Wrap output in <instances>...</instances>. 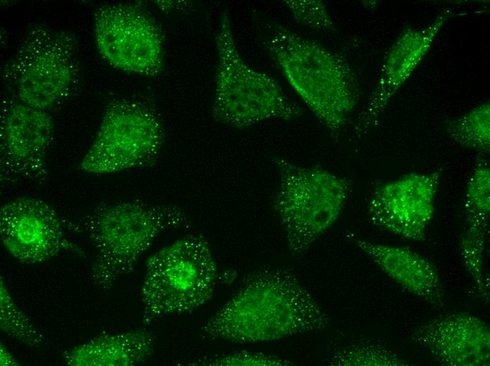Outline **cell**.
<instances>
[{"label": "cell", "instance_id": "5bb4252c", "mask_svg": "<svg viewBox=\"0 0 490 366\" xmlns=\"http://www.w3.org/2000/svg\"><path fill=\"white\" fill-rule=\"evenodd\" d=\"M449 15L446 11L426 29L408 30L395 42L384 60L377 85L355 121L358 137L377 125L391 98L422 60Z\"/></svg>", "mask_w": 490, "mask_h": 366}, {"label": "cell", "instance_id": "8992f818", "mask_svg": "<svg viewBox=\"0 0 490 366\" xmlns=\"http://www.w3.org/2000/svg\"><path fill=\"white\" fill-rule=\"evenodd\" d=\"M217 265L201 234H189L152 254L142 287V322L189 313L213 296Z\"/></svg>", "mask_w": 490, "mask_h": 366}, {"label": "cell", "instance_id": "4fadbf2b", "mask_svg": "<svg viewBox=\"0 0 490 366\" xmlns=\"http://www.w3.org/2000/svg\"><path fill=\"white\" fill-rule=\"evenodd\" d=\"M412 340L446 366H489V327L467 313L437 316L417 327Z\"/></svg>", "mask_w": 490, "mask_h": 366}, {"label": "cell", "instance_id": "7c38bea8", "mask_svg": "<svg viewBox=\"0 0 490 366\" xmlns=\"http://www.w3.org/2000/svg\"><path fill=\"white\" fill-rule=\"evenodd\" d=\"M0 238L6 251L25 264L44 263L73 248L56 210L34 197H18L1 206Z\"/></svg>", "mask_w": 490, "mask_h": 366}, {"label": "cell", "instance_id": "e0dca14e", "mask_svg": "<svg viewBox=\"0 0 490 366\" xmlns=\"http://www.w3.org/2000/svg\"><path fill=\"white\" fill-rule=\"evenodd\" d=\"M463 206L466 225L487 229L490 214V168L486 159L479 158L470 174Z\"/></svg>", "mask_w": 490, "mask_h": 366}, {"label": "cell", "instance_id": "9c48e42d", "mask_svg": "<svg viewBox=\"0 0 490 366\" xmlns=\"http://www.w3.org/2000/svg\"><path fill=\"white\" fill-rule=\"evenodd\" d=\"M93 32L101 57L123 72L154 77L164 70V35L140 2L101 5L94 14Z\"/></svg>", "mask_w": 490, "mask_h": 366}, {"label": "cell", "instance_id": "5b68a950", "mask_svg": "<svg viewBox=\"0 0 490 366\" xmlns=\"http://www.w3.org/2000/svg\"><path fill=\"white\" fill-rule=\"evenodd\" d=\"M215 47L218 65L211 108L214 120L242 130L266 120H289L303 114L277 81L243 60L227 9L220 16Z\"/></svg>", "mask_w": 490, "mask_h": 366}, {"label": "cell", "instance_id": "6da1fadb", "mask_svg": "<svg viewBox=\"0 0 490 366\" xmlns=\"http://www.w3.org/2000/svg\"><path fill=\"white\" fill-rule=\"evenodd\" d=\"M325 310L290 270L263 266L201 328L203 339L272 341L327 327Z\"/></svg>", "mask_w": 490, "mask_h": 366}, {"label": "cell", "instance_id": "ba28073f", "mask_svg": "<svg viewBox=\"0 0 490 366\" xmlns=\"http://www.w3.org/2000/svg\"><path fill=\"white\" fill-rule=\"evenodd\" d=\"M164 141L162 119L153 103L139 97L114 98L106 104L77 168L94 175L146 168L156 162Z\"/></svg>", "mask_w": 490, "mask_h": 366}, {"label": "cell", "instance_id": "d6986e66", "mask_svg": "<svg viewBox=\"0 0 490 366\" xmlns=\"http://www.w3.org/2000/svg\"><path fill=\"white\" fill-rule=\"evenodd\" d=\"M334 366H408L396 353L370 342L349 343L334 350L329 360Z\"/></svg>", "mask_w": 490, "mask_h": 366}, {"label": "cell", "instance_id": "ffe728a7", "mask_svg": "<svg viewBox=\"0 0 490 366\" xmlns=\"http://www.w3.org/2000/svg\"><path fill=\"white\" fill-rule=\"evenodd\" d=\"M0 328L8 336L29 347H39L44 335L30 319L17 306L1 277Z\"/></svg>", "mask_w": 490, "mask_h": 366}, {"label": "cell", "instance_id": "ac0fdd59", "mask_svg": "<svg viewBox=\"0 0 490 366\" xmlns=\"http://www.w3.org/2000/svg\"><path fill=\"white\" fill-rule=\"evenodd\" d=\"M490 111L489 103L480 105L451 121L448 135L460 145L486 154L490 146Z\"/></svg>", "mask_w": 490, "mask_h": 366}, {"label": "cell", "instance_id": "3957f363", "mask_svg": "<svg viewBox=\"0 0 490 366\" xmlns=\"http://www.w3.org/2000/svg\"><path fill=\"white\" fill-rule=\"evenodd\" d=\"M189 222L178 206L130 200L104 204L85 215L81 226L95 256L92 277L104 290L134 271L141 256L168 229Z\"/></svg>", "mask_w": 490, "mask_h": 366}, {"label": "cell", "instance_id": "8fae6325", "mask_svg": "<svg viewBox=\"0 0 490 366\" xmlns=\"http://www.w3.org/2000/svg\"><path fill=\"white\" fill-rule=\"evenodd\" d=\"M441 172H412L375 188L368 205L372 223L385 232L421 241L434 216Z\"/></svg>", "mask_w": 490, "mask_h": 366}, {"label": "cell", "instance_id": "30bf717a", "mask_svg": "<svg viewBox=\"0 0 490 366\" xmlns=\"http://www.w3.org/2000/svg\"><path fill=\"white\" fill-rule=\"evenodd\" d=\"M54 137V122L48 112L4 98L0 114V179L1 184L48 177L46 155Z\"/></svg>", "mask_w": 490, "mask_h": 366}, {"label": "cell", "instance_id": "7402d4cb", "mask_svg": "<svg viewBox=\"0 0 490 366\" xmlns=\"http://www.w3.org/2000/svg\"><path fill=\"white\" fill-rule=\"evenodd\" d=\"M190 366H279L291 362L276 355L251 351H235L199 358L187 362Z\"/></svg>", "mask_w": 490, "mask_h": 366}, {"label": "cell", "instance_id": "44dd1931", "mask_svg": "<svg viewBox=\"0 0 490 366\" xmlns=\"http://www.w3.org/2000/svg\"><path fill=\"white\" fill-rule=\"evenodd\" d=\"M486 230L466 226L460 241V251L465 266L477 284L478 291L489 301V286L484 272Z\"/></svg>", "mask_w": 490, "mask_h": 366}, {"label": "cell", "instance_id": "7a4b0ae2", "mask_svg": "<svg viewBox=\"0 0 490 366\" xmlns=\"http://www.w3.org/2000/svg\"><path fill=\"white\" fill-rule=\"evenodd\" d=\"M263 44L290 87L337 138L360 98L358 81L348 63L277 23L270 25Z\"/></svg>", "mask_w": 490, "mask_h": 366}, {"label": "cell", "instance_id": "277c9868", "mask_svg": "<svg viewBox=\"0 0 490 366\" xmlns=\"http://www.w3.org/2000/svg\"><path fill=\"white\" fill-rule=\"evenodd\" d=\"M1 75L8 97L48 113L59 108L81 83L76 37L42 24L31 25Z\"/></svg>", "mask_w": 490, "mask_h": 366}, {"label": "cell", "instance_id": "603a6c76", "mask_svg": "<svg viewBox=\"0 0 490 366\" xmlns=\"http://www.w3.org/2000/svg\"><path fill=\"white\" fill-rule=\"evenodd\" d=\"M284 4L299 24L316 30H334L326 4L320 0H285Z\"/></svg>", "mask_w": 490, "mask_h": 366}, {"label": "cell", "instance_id": "2e32d148", "mask_svg": "<svg viewBox=\"0 0 490 366\" xmlns=\"http://www.w3.org/2000/svg\"><path fill=\"white\" fill-rule=\"evenodd\" d=\"M157 339L145 328L104 334L65 352L69 366H134L153 354Z\"/></svg>", "mask_w": 490, "mask_h": 366}, {"label": "cell", "instance_id": "52a82bcc", "mask_svg": "<svg viewBox=\"0 0 490 366\" xmlns=\"http://www.w3.org/2000/svg\"><path fill=\"white\" fill-rule=\"evenodd\" d=\"M272 160L279 177L272 208L289 251L302 255L339 218L351 183L318 165L301 166L281 157Z\"/></svg>", "mask_w": 490, "mask_h": 366}, {"label": "cell", "instance_id": "9a60e30c", "mask_svg": "<svg viewBox=\"0 0 490 366\" xmlns=\"http://www.w3.org/2000/svg\"><path fill=\"white\" fill-rule=\"evenodd\" d=\"M353 239L360 250L402 288L434 308L445 306V290L437 269L430 260L406 248L375 244L358 237Z\"/></svg>", "mask_w": 490, "mask_h": 366}, {"label": "cell", "instance_id": "cb8c5ba5", "mask_svg": "<svg viewBox=\"0 0 490 366\" xmlns=\"http://www.w3.org/2000/svg\"><path fill=\"white\" fill-rule=\"evenodd\" d=\"M0 365L1 366L20 365L17 360L2 343H1L0 346Z\"/></svg>", "mask_w": 490, "mask_h": 366}]
</instances>
